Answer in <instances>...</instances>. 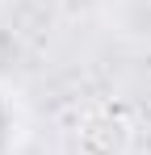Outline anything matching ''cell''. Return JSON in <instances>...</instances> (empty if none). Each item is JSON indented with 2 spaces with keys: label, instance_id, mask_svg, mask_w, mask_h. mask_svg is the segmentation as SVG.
<instances>
[{
  "label": "cell",
  "instance_id": "cell-1",
  "mask_svg": "<svg viewBox=\"0 0 151 155\" xmlns=\"http://www.w3.org/2000/svg\"><path fill=\"white\" fill-rule=\"evenodd\" d=\"M130 143H134V126L113 105L84 113V122L76 130V151L80 155H130Z\"/></svg>",
  "mask_w": 151,
  "mask_h": 155
}]
</instances>
